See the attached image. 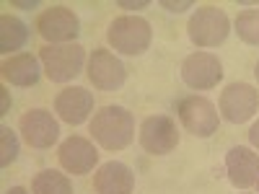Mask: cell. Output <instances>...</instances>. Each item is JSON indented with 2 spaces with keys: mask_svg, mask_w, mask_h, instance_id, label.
<instances>
[{
  "mask_svg": "<svg viewBox=\"0 0 259 194\" xmlns=\"http://www.w3.org/2000/svg\"><path fill=\"white\" fill-rule=\"evenodd\" d=\"M91 137L104 148V150H124L130 142L135 140V117L127 112L124 106L109 104L101 106L91 119Z\"/></svg>",
  "mask_w": 259,
  "mask_h": 194,
  "instance_id": "obj_1",
  "label": "cell"
},
{
  "mask_svg": "<svg viewBox=\"0 0 259 194\" xmlns=\"http://www.w3.org/2000/svg\"><path fill=\"white\" fill-rule=\"evenodd\" d=\"M231 34V21L223 8L218 6H200L187 21V36L197 50H210L218 47Z\"/></svg>",
  "mask_w": 259,
  "mask_h": 194,
  "instance_id": "obj_2",
  "label": "cell"
},
{
  "mask_svg": "<svg viewBox=\"0 0 259 194\" xmlns=\"http://www.w3.org/2000/svg\"><path fill=\"white\" fill-rule=\"evenodd\" d=\"M106 41L114 47V52L138 57L143 55L150 41H153V29L143 16H119L106 29Z\"/></svg>",
  "mask_w": 259,
  "mask_h": 194,
  "instance_id": "obj_3",
  "label": "cell"
},
{
  "mask_svg": "<svg viewBox=\"0 0 259 194\" xmlns=\"http://www.w3.org/2000/svg\"><path fill=\"white\" fill-rule=\"evenodd\" d=\"M39 62L52 83H70L85 68V50L80 44H47L39 50Z\"/></svg>",
  "mask_w": 259,
  "mask_h": 194,
  "instance_id": "obj_4",
  "label": "cell"
},
{
  "mask_svg": "<svg viewBox=\"0 0 259 194\" xmlns=\"http://www.w3.org/2000/svg\"><path fill=\"white\" fill-rule=\"evenodd\" d=\"M177 114L182 127L194 137H212L218 132L221 114L215 109V104L205 96H184L177 104Z\"/></svg>",
  "mask_w": 259,
  "mask_h": 194,
  "instance_id": "obj_5",
  "label": "cell"
},
{
  "mask_svg": "<svg viewBox=\"0 0 259 194\" xmlns=\"http://www.w3.org/2000/svg\"><path fill=\"white\" fill-rule=\"evenodd\" d=\"M138 140L145 153L150 156H168L179 145V127L168 114H150L143 119Z\"/></svg>",
  "mask_w": 259,
  "mask_h": 194,
  "instance_id": "obj_6",
  "label": "cell"
},
{
  "mask_svg": "<svg viewBox=\"0 0 259 194\" xmlns=\"http://www.w3.org/2000/svg\"><path fill=\"white\" fill-rule=\"evenodd\" d=\"M78 31H80V21L75 11L68 6H52L41 11L36 18V34L47 44H73Z\"/></svg>",
  "mask_w": 259,
  "mask_h": 194,
  "instance_id": "obj_7",
  "label": "cell"
},
{
  "mask_svg": "<svg viewBox=\"0 0 259 194\" xmlns=\"http://www.w3.org/2000/svg\"><path fill=\"white\" fill-rule=\"evenodd\" d=\"M179 75H182L187 88L210 91L223 80V62L212 52H192V55L184 57Z\"/></svg>",
  "mask_w": 259,
  "mask_h": 194,
  "instance_id": "obj_8",
  "label": "cell"
},
{
  "mask_svg": "<svg viewBox=\"0 0 259 194\" xmlns=\"http://www.w3.org/2000/svg\"><path fill=\"white\" fill-rule=\"evenodd\" d=\"M218 112L231 124L249 122L259 112V91L249 83H228L221 93Z\"/></svg>",
  "mask_w": 259,
  "mask_h": 194,
  "instance_id": "obj_9",
  "label": "cell"
},
{
  "mask_svg": "<svg viewBox=\"0 0 259 194\" xmlns=\"http://www.w3.org/2000/svg\"><path fill=\"white\" fill-rule=\"evenodd\" d=\"M85 75L94 83L96 91H104V93H112V91H119L124 80H127V68L124 62L112 55L109 50H94L89 62H85Z\"/></svg>",
  "mask_w": 259,
  "mask_h": 194,
  "instance_id": "obj_10",
  "label": "cell"
},
{
  "mask_svg": "<svg viewBox=\"0 0 259 194\" xmlns=\"http://www.w3.org/2000/svg\"><path fill=\"white\" fill-rule=\"evenodd\" d=\"M18 132L34 150H47L60 140V122L47 109H29L18 119Z\"/></svg>",
  "mask_w": 259,
  "mask_h": 194,
  "instance_id": "obj_11",
  "label": "cell"
},
{
  "mask_svg": "<svg viewBox=\"0 0 259 194\" xmlns=\"http://www.w3.org/2000/svg\"><path fill=\"white\" fill-rule=\"evenodd\" d=\"M57 161L60 166L73 176H85L99 166V150L96 145L83 137V135H70L68 140H62L57 148Z\"/></svg>",
  "mask_w": 259,
  "mask_h": 194,
  "instance_id": "obj_12",
  "label": "cell"
},
{
  "mask_svg": "<svg viewBox=\"0 0 259 194\" xmlns=\"http://www.w3.org/2000/svg\"><path fill=\"white\" fill-rule=\"evenodd\" d=\"M55 114L70 127H78L89 122L94 112V93L85 91L83 85H68L55 96Z\"/></svg>",
  "mask_w": 259,
  "mask_h": 194,
  "instance_id": "obj_13",
  "label": "cell"
},
{
  "mask_svg": "<svg viewBox=\"0 0 259 194\" xmlns=\"http://www.w3.org/2000/svg\"><path fill=\"white\" fill-rule=\"evenodd\" d=\"M226 174L236 189H251L259 179V156L246 145H236L226 153Z\"/></svg>",
  "mask_w": 259,
  "mask_h": 194,
  "instance_id": "obj_14",
  "label": "cell"
},
{
  "mask_svg": "<svg viewBox=\"0 0 259 194\" xmlns=\"http://www.w3.org/2000/svg\"><path fill=\"white\" fill-rule=\"evenodd\" d=\"M135 189V171L122 161H106L94 174L96 194H133Z\"/></svg>",
  "mask_w": 259,
  "mask_h": 194,
  "instance_id": "obj_15",
  "label": "cell"
},
{
  "mask_svg": "<svg viewBox=\"0 0 259 194\" xmlns=\"http://www.w3.org/2000/svg\"><path fill=\"white\" fill-rule=\"evenodd\" d=\"M41 70L45 68H41L39 57H34L31 52L11 55V57L3 60V65H0V75H3V80L11 83V85H18V88H31V85H36Z\"/></svg>",
  "mask_w": 259,
  "mask_h": 194,
  "instance_id": "obj_16",
  "label": "cell"
},
{
  "mask_svg": "<svg viewBox=\"0 0 259 194\" xmlns=\"http://www.w3.org/2000/svg\"><path fill=\"white\" fill-rule=\"evenodd\" d=\"M29 39V26L16 16H0V52L3 55H18L16 50H21Z\"/></svg>",
  "mask_w": 259,
  "mask_h": 194,
  "instance_id": "obj_17",
  "label": "cell"
},
{
  "mask_svg": "<svg viewBox=\"0 0 259 194\" xmlns=\"http://www.w3.org/2000/svg\"><path fill=\"white\" fill-rule=\"evenodd\" d=\"M31 194H73V181L55 168H45L31 179Z\"/></svg>",
  "mask_w": 259,
  "mask_h": 194,
  "instance_id": "obj_18",
  "label": "cell"
},
{
  "mask_svg": "<svg viewBox=\"0 0 259 194\" xmlns=\"http://www.w3.org/2000/svg\"><path fill=\"white\" fill-rule=\"evenodd\" d=\"M233 31L249 47H259V11H244L236 16Z\"/></svg>",
  "mask_w": 259,
  "mask_h": 194,
  "instance_id": "obj_19",
  "label": "cell"
},
{
  "mask_svg": "<svg viewBox=\"0 0 259 194\" xmlns=\"http://www.w3.org/2000/svg\"><path fill=\"white\" fill-rule=\"evenodd\" d=\"M16 158H18V137L8 124H3L0 127V166L8 168Z\"/></svg>",
  "mask_w": 259,
  "mask_h": 194,
  "instance_id": "obj_20",
  "label": "cell"
},
{
  "mask_svg": "<svg viewBox=\"0 0 259 194\" xmlns=\"http://www.w3.org/2000/svg\"><path fill=\"white\" fill-rule=\"evenodd\" d=\"M166 11H171V13H184L187 8H192L194 3H192V0H184V3H171V0H163V3H161Z\"/></svg>",
  "mask_w": 259,
  "mask_h": 194,
  "instance_id": "obj_21",
  "label": "cell"
},
{
  "mask_svg": "<svg viewBox=\"0 0 259 194\" xmlns=\"http://www.w3.org/2000/svg\"><path fill=\"white\" fill-rule=\"evenodd\" d=\"M249 142H251L254 150H259V119L249 127Z\"/></svg>",
  "mask_w": 259,
  "mask_h": 194,
  "instance_id": "obj_22",
  "label": "cell"
},
{
  "mask_svg": "<svg viewBox=\"0 0 259 194\" xmlns=\"http://www.w3.org/2000/svg\"><path fill=\"white\" fill-rule=\"evenodd\" d=\"M145 6H148V0H140V3H127V0H122L119 3V8H124V11H140Z\"/></svg>",
  "mask_w": 259,
  "mask_h": 194,
  "instance_id": "obj_23",
  "label": "cell"
},
{
  "mask_svg": "<svg viewBox=\"0 0 259 194\" xmlns=\"http://www.w3.org/2000/svg\"><path fill=\"white\" fill-rule=\"evenodd\" d=\"M6 194H29V189H24V186H11V189H6Z\"/></svg>",
  "mask_w": 259,
  "mask_h": 194,
  "instance_id": "obj_24",
  "label": "cell"
},
{
  "mask_svg": "<svg viewBox=\"0 0 259 194\" xmlns=\"http://www.w3.org/2000/svg\"><path fill=\"white\" fill-rule=\"evenodd\" d=\"M8 104H11V99H8V91L3 88V114L8 112Z\"/></svg>",
  "mask_w": 259,
  "mask_h": 194,
  "instance_id": "obj_25",
  "label": "cell"
},
{
  "mask_svg": "<svg viewBox=\"0 0 259 194\" xmlns=\"http://www.w3.org/2000/svg\"><path fill=\"white\" fill-rule=\"evenodd\" d=\"M13 6H18V8H36L39 3H13Z\"/></svg>",
  "mask_w": 259,
  "mask_h": 194,
  "instance_id": "obj_26",
  "label": "cell"
},
{
  "mask_svg": "<svg viewBox=\"0 0 259 194\" xmlns=\"http://www.w3.org/2000/svg\"><path fill=\"white\" fill-rule=\"evenodd\" d=\"M254 78H256V83H259V60H256V65H254Z\"/></svg>",
  "mask_w": 259,
  "mask_h": 194,
  "instance_id": "obj_27",
  "label": "cell"
},
{
  "mask_svg": "<svg viewBox=\"0 0 259 194\" xmlns=\"http://www.w3.org/2000/svg\"><path fill=\"white\" fill-rule=\"evenodd\" d=\"M256 189H259V179H256Z\"/></svg>",
  "mask_w": 259,
  "mask_h": 194,
  "instance_id": "obj_28",
  "label": "cell"
}]
</instances>
